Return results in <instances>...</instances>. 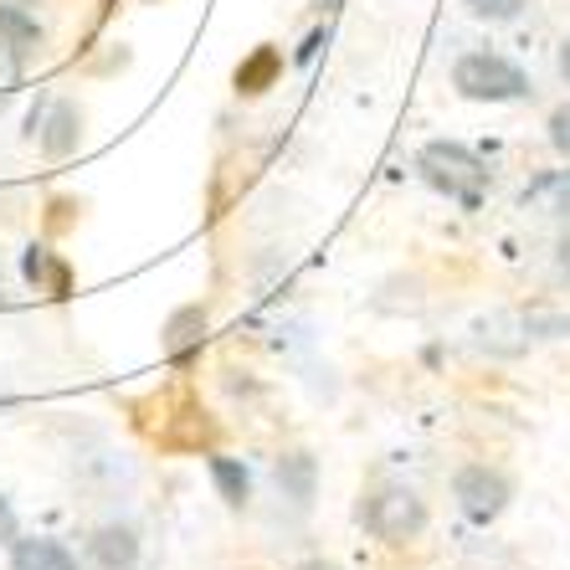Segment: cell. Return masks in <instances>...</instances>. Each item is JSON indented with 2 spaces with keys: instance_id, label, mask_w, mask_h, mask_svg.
<instances>
[{
  "instance_id": "obj_3",
  "label": "cell",
  "mask_w": 570,
  "mask_h": 570,
  "mask_svg": "<svg viewBox=\"0 0 570 570\" xmlns=\"http://www.w3.org/2000/svg\"><path fill=\"white\" fill-rule=\"evenodd\" d=\"M452 88L468 104H519L530 94V78H524V67L499 52H468L452 67Z\"/></svg>"
},
{
  "instance_id": "obj_16",
  "label": "cell",
  "mask_w": 570,
  "mask_h": 570,
  "mask_svg": "<svg viewBox=\"0 0 570 570\" xmlns=\"http://www.w3.org/2000/svg\"><path fill=\"white\" fill-rule=\"evenodd\" d=\"M16 534H21V524H16V509H11V499L0 493V544H11Z\"/></svg>"
},
{
  "instance_id": "obj_2",
  "label": "cell",
  "mask_w": 570,
  "mask_h": 570,
  "mask_svg": "<svg viewBox=\"0 0 570 570\" xmlns=\"http://www.w3.org/2000/svg\"><path fill=\"white\" fill-rule=\"evenodd\" d=\"M360 524L381 544H406L426 530V499L412 483H375L360 499Z\"/></svg>"
},
{
  "instance_id": "obj_11",
  "label": "cell",
  "mask_w": 570,
  "mask_h": 570,
  "mask_svg": "<svg viewBox=\"0 0 570 570\" xmlns=\"http://www.w3.org/2000/svg\"><path fill=\"white\" fill-rule=\"evenodd\" d=\"M206 473H212V483H216V493H222L226 509H247V499H253V473H247L242 458L212 452V458H206Z\"/></svg>"
},
{
  "instance_id": "obj_9",
  "label": "cell",
  "mask_w": 570,
  "mask_h": 570,
  "mask_svg": "<svg viewBox=\"0 0 570 570\" xmlns=\"http://www.w3.org/2000/svg\"><path fill=\"white\" fill-rule=\"evenodd\" d=\"M200 340H206V304H180L159 330V350L170 360H190L200 350Z\"/></svg>"
},
{
  "instance_id": "obj_6",
  "label": "cell",
  "mask_w": 570,
  "mask_h": 570,
  "mask_svg": "<svg viewBox=\"0 0 570 570\" xmlns=\"http://www.w3.org/2000/svg\"><path fill=\"white\" fill-rule=\"evenodd\" d=\"M273 483L283 489V499L298 509L314 504V493H318V458L304 448H288L278 452V463H273Z\"/></svg>"
},
{
  "instance_id": "obj_14",
  "label": "cell",
  "mask_w": 570,
  "mask_h": 570,
  "mask_svg": "<svg viewBox=\"0 0 570 570\" xmlns=\"http://www.w3.org/2000/svg\"><path fill=\"white\" fill-rule=\"evenodd\" d=\"M463 6L478 16V21H493V27H504V21L524 16V6H530V0H463Z\"/></svg>"
},
{
  "instance_id": "obj_13",
  "label": "cell",
  "mask_w": 570,
  "mask_h": 570,
  "mask_svg": "<svg viewBox=\"0 0 570 570\" xmlns=\"http://www.w3.org/2000/svg\"><path fill=\"white\" fill-rule=\"evenodd\" d=\"M0 47L21 62V57L31 52V47H41V27H37V16H27L21 6H6L0 0Z\"/></svg>"
},
{
  "instance_id": "obj_4",
  "label": "cell",
  "mask_w": 570,
  "mask_h": 570,
  "mask_svg": "<svg viewBox=\"0 0 570 570\" xmlns=\"http://www.w3.org/2000/svg\"><path fill=\"white\" fill-rule=\"evenodd\" d=\"M452 499H458V509H463L473 524H493V519L509 509V499H514V483H509L504 468L463 463L458 478H452Z\"/></svg>"
},
{
  "instance_id": "obj_10",
  "label": "cell",
  "mask_w": 570,
  "mask_h": 570,
  "mask_svg": "<svg viewBox=\"0 0 570 570\" xmlns=\"http://www.w3.org/2000/svg\"><path fill=\"white\" fill-rule=\"evenodd\" d=\"M88 560H94L98 570H134L139 566V534H134L129 524H104V530H94V540H88Z\"/></svg>"
},
{
  "instance_id": "obj_15",
  "label": "cell",
  "mask_w": 570,
  "mask_h": 570,
  "mask_svg": "<svg viewBox=\"0 0 570 570\" xmlns=\"http://www.w3.org/2000/svg\"><path fill=\"white\" fill-rule=\"evenodd\" d=\"M544 129H550V145H556V155L570 159V104H560L556 114H550V124H544Z\"/></svg>"
},
{
  "instance_id": "obj_8",
  "label": "cell",
  "mask_w": 570,
  "mask_h": 570,
  "mask_svg": "<svg viewBox=\"0 0 570 570\" xmlns=\"http://www.w3.org/2000/svg\"><path fill=\"white\" fill-rule=\"evenodd\" d=\"M11 570H78V556L57 534H16Z\"/></svg>"
},
{
  "instance_id": "obj_12",
  "label": "cell",
  "mask_w": 570,
  "mask_h": 570,
  "mask_svg": "<svg viewBox=\"0 0 570 570\" xmlns=\"http://www.w3.org/2000/svg\"><path fill=\"white\" fill-rule=\"evenodd\" d=\"M21 273H27V283H37L41 293H52V298H62L67 283H72L67 263L57 253H47V247H27V253H21Z\"/></svg>"
},
{
  "instance_id": "obj_21",
  "label": "cell",
  "mask_w": 570,
  "mask_h": 570,
  "mask_svg": "<svg viewBox=\"0 0 570 570\" xmlns=\"http://www.w3.org/2000/svg\"><path fill=\"white\" fill-rule=\"evenodd\" d=\"M145 6H159V0H145Z\"/></svg>"
},
{
  "instance_id": "obj_7",
  "label": "cell",
  "mask_w": 570,
  "mask_h": 570,
  "mask_svg": "<svg viewBox=\"0 0 570 570\" xmlns=\"http://www.w3.org/2000/svg\"><path fill=\"white\" fill-rule=\"evenodd\" d=\"M278 78H283V52L273 41H263V47H253V52L237 62L232 88H237V98H263L267 88H278Z\"/></svg>"
},
{
  "instance_id": "obj_18",
  "label": "cell",
  "mask_w": 570,
  "mask_h": 570,
  "mask_svg": "<svg viewBox=\"0 0 570 570\" xmlns=\"http://www.w3.org/2000/svg\"><path fill=\"white\" fill-rule=\"evenodd\" d=\"M293 570H340V566H334V560H324V556H314V560H298Z\"/></svg>"
},
{
  "instance_id": "obj_17",
  "label": "cell",
  "mask_w": 570,
  "mask_h": 570,
  "mask_svg": "<svg viewBox=\"0 0 570 570\" xmlns=\"http://www.w3.org/2000/svg\"><path fill=\"white\" fill-rule=\"evenodd\" d=\"M324 41H330V27L308 31V41H304V47H298V62H314V57H318V47H324Z\"/></svg>"
},
{
  "instance_id": "obj_20",
  "label": "cell",
  "mask_w": 570,
  "mask_h": 570,
  "mask_svg": "<svg viewBox=\"0 0 570 570\" xmlns=\"http://www.w3.org/2000/svg\"><path fill=\"white\" fill-rule=\"evenodd\" d=\"M560 267H566V273H570V237L560 242Z\"/></svg>"
},
{
  "instance_id": "obj_5",
  "label": "cell",
  "mask_w": 570,
  "mask_h": 570,
  "mask_svg": "<svg viewBox=\"0 0 570 570\" xmlns=\"http://www.w3.org/2000/svg\"><path fill=\"white\" fill-rule=\"evenodd\" d=\"M37 145H41V155H47V159L78 155V145H82V114H78V104L57 98V104L47 108V119L37 124Z\"/></svg>"
},
{
  "instance_id": "obj_1",
  "label": "cell",
  "mask_w": 570,
  "mask_h": 570,
  "mask_svg": "<svg viewBox=\"0 0 570 570\" xmlns=\"http://www.w3.org/2000/svg\"><path fill=\"white\" fill-rule=\"evenodd\" d=\"M416 170H422V180L438 190V196L458 200L468 212H473L478 200H483V190H489V165L468 145H458V139H432V145H422L416 149Z\"/></svg>"
},
{
  "instance_id": "obj_19",
  "label": "cell",
  "mask_w": 570,
  "mask_h": 570,
  "mask_svg": "<svg viewBox=\"0 0 570 570\" xmlns=\"http://www.w3.org/2000/svg\"><path fill=\"white\" fill-rule=\"evenodd\" d=\"M560 78H566V82H570V37H566V41H560Z\"/></svg>"
}]
</instances>
